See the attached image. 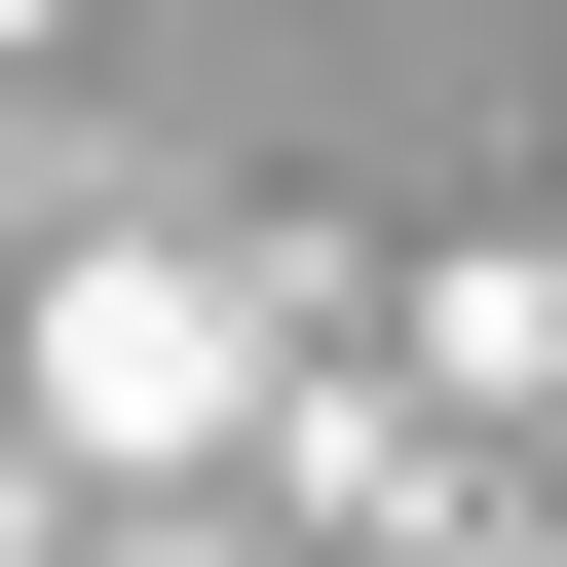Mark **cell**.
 <instances>
[{
	"mask_svg": "<svg viewBox=\"0 0 567 567\" xmlns=\"http://www.w3.org/2000/svg\"><path fill=\"white\" fill-rule=\"evenodd\" d=\"M303 416V303H265L227 227H76L39 265V492L114 454V492H189V454H265Z\"/></svg>",
	"mask_w": 567,
	"mask_h": 567,
	"instance_id": "cell-1",
	"label": "cell"
},
{
	"mask_svg": "<svg viewBox=\"0 0 567 567\" xmlns=\"http://www.w3.org/2000/svg\"><path fill=\"white\" fill-rule=\"evenodd\" d=\"M76 567H189V529H76Z\"/></svg>",
	"mask_w": 567,
	"mask_h": 567,
	"instance_id": "cell-3",
	"label": "cell"
},
{
	"mask_svg": "<svg viewBox=\"0 0 567 567\" xmlns=\"http://www.w3.org/2000/svg\"><path fill=\"white\" fill-rule=\"evenodd\" d=\"M0 567H76V492H39V454H0Z\"/></svg>",
	"mask_w": 567,
	"mask_h": 567,
	"instance_id": "cell-2",
	"label": "cell"
}]
</instances>
